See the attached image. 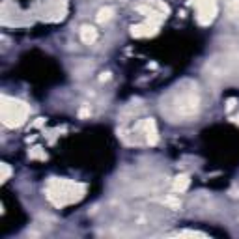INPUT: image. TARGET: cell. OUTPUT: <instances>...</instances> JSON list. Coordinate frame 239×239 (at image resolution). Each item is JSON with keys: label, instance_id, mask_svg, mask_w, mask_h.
<instances>
[{"label": "cell", "instance_id": "cell-1", "mask_svg": "<svg viewBox=\"0 0 239 239\" xmlns=\"http://www.w3.org/2000/svg\"><path fill=\"white\" fill-rule=\"evenodd\" d=\"M93 39H95V32L92 30L88 34V28H84V41H93Z\"/></svg>", "mask_w": 239, "mask_h": 239}]
</instances>
